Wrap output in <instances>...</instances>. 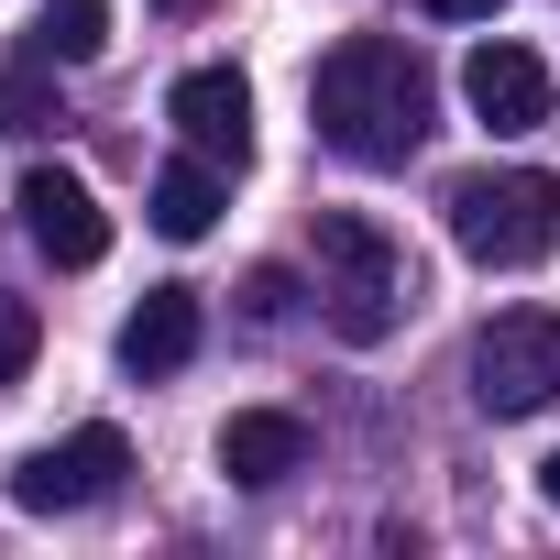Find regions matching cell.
<instances>
[{
  "label": "cell",
  "mask_w": 560,
  "mask_h": 560,
  "mask_svg": "<svg viewBox=\"0 0 560 560\" xmlns=\"http://www.w3.org/2000/svg\"><path fill=\"white\" fill-rule=\"evenodd\" d=\"M440 220H451V242H462L472 264H494V275L549 264V253H560V176H538V165H472V176H451Z\"/></svg>",
  "instance_id": "cell-2"
},
{
  "label": "cell",
  "mask_w": 560,
  "mask_h": 560,
  "mask_svg": "<svg viewBox=\"0 0 560 560\" xmlns=\"http://www.w3.org/2000/svg\"><path fill=\"white\" fill-rule=\"evenodd\" d=\"M23 231H34V253L45 264H67V275H89L100 253H110V220H100V198H89V176L78 165H23Z\"/></svg>",
  "instance_id": "cell-6"
},
{
  "label": "cell",
  "mask_w": 560,
  "mask_h": 560,
  "mask_svg": "<svg viewBox=\"0 0 560 560\" xmlns=\"http://www.w3.org/2000/svg\"><path fill=\"white\" fill-rule=\"evenodd\" d=\"M308 121H319V143L352 154V165H407V154L429 143V67H418L396 34H352V45L319 56Z\"/></svg>",
  "instance_id": "cell-1"
},
{
  "label": "cell",
  "mask_w": 560,
  "mask_h": 560,
  "mask_svg": "<svg viewBox=\"0 0 560 560\" xmlns=\"http://www.w3.org/2000/svg\"><path fill=\"white\" fill-rule=\"evenodd\" d=\"M45 352V319H34V298H0V385H23V363Z\"/></svg>",
  "instance_id": "cell-13"
},
{
  "label": "cell",
  "mask_w": 560,
  "mask_h": 560,
  "mask_svg": "<svg viewBox=\"0 0 560 560\" xmlns=\"http://www.w3.org/2000/svg\"><path fill=\"white\" fill-rule=\"evenodd\" d=\"M110 45V0H45V12H34V56L45 67H89Z\"/></svg>",
  "instance_id": "cell-12"
},
{
  "label": "cell",
  "mask_w": 560,
  "mask_h": 560,
  "mask_svg": "<svg viewBox=\"0 0 560 560\" xmlns=\"http://www.w3.org/2000/svg\"><path fill=\"white\" fill-rule=\"evenodd\" d=\"M538 494H549V505H560V451H549V462H538Z\"/></svg>",
  "instance_id": "cell-17"
},
{
  "label": "cell",
  "mask_w": 560,
  "mask_h": 560,
  "mask_svg": "<svg viewBox=\"0 0 560 560\" xmlns=\"http://www.w3.org/2000/svg\"><path fill=\"white\" fill-rule=\"evenodd\" d=\"M121 472H132V440H121L110 418H89V429L45 440V451L12 472V505H23V516H78V505H110Z\"/></svg>",
  "instance_id": "cell-5"
},
{
  "label": "cell",
  "mask_w": 560,
  "mask_h": 560,
  "mask_svg": "<svg viewBox=\"0 0 560 560\" xmlns=\"http://www.w3.org/2000/svg\"><path fill=\"white\" fill-rule=\"evenodd\" d=\"M298 462H308V429H298L287 407H242V418H220V472H231L242 494L287 483Z\"/></svg>",
  "instance_id": "cell-9"
},
{
  "label": "cell",
  "mask_w": 560,
  "mask_h": 560,
  "mask_svg": "<svg viewBox=\"0 0 560 560\" xmlns=\"http://www.w3.org/2000/svg\"><path fill=\"white\" fill-rule=\"evenodd\" d=\"M462 100H472L483 132H538L549 121V67L527 45H472L462 56Z\"/></svg>",
  "instance_id": "cell-8"
},
{
  "label": "cell",
  "mask_w": 560,
  "mask_h": 560,
  "mask_svg": "<svg viewBox=\"0 0 560 560\" xmlns=\"http://www.w3.org/2000/svg\"><path fill=\"white\" fill-rule=\"evenodd\" d=\"M154 12H209V0H154Z\"/></svg>",
  "instance_id": "cell-18"
},
{
  "label": "cell",
  "mask_w": 560,
  "mask_h": 560,
  "mask_svg": "<svg viewBox=\"0 0 560 560\" xmlns=\"http://www.w3.org/2000/svg\"><path fill=\"white\" fill-rule=\"evenodd\" d=\"M220 209H231V187H220V165H209V154H176V165L154 176V231H165V242H198Z\"/></svg>",
  "instance_id": "cell-11"
},
{
  "label": "cell",
  "mask_w": 560,
  "mask_h": 560,
  "mask_svg": "<svg viewBox=\"0 0 560 560\" xmlns=\"http://www.w3.org/2000/svg\"><path fill=\"white\" fill-rule=\"evenodd\" d=\"M0 121H23V132H56V121H45V56H23V67H12V89H0Z\"/></svg>",
  "instance_id": "cell-14"
},
{
  "label": "cell",
  "mask_w": 560,
  "mask_h": 560,
  "mask_svg": "<svg viewBox=\"0 0 560 560\" xmlns=\"http://www.w3.org/2000/svg\"><path fill=\"white\" fill-rule=\"evenodd\" d=\"M242 308H253V319H287V308H298V287H287L275 264H253V275H242Z\"/></svg>",
  "instance_id": "cell-15"
},
{
  "label": "cell",
  "mask_w": 560,
  "mask_h": 560,
  "mask_svg": "<svg viewBox=\"0 0 560 560\" xmlns=\"http://www.w3.org/2000/svg\"><path fill=\"white\" fill-rule=\"evenodd\" d=\"M429 12H440V23H494L505 0H429Z\"/></svg>",
  "instance_id": "cell-16"
},
{
  "label": "cell",
  "mask_w": 560,
  "mask_h": 560,
  "mask_svg": "<svg viewBox=\"0 0 560 560\" xmlns=\"http://www.w3.org/2000/svg\"><path fill=\"white\" fill-rule=\"evenodd\" d=\"M472 407L483 418H538L560 407V308H505L472 341Z\"/></svg>",
  "instance_id": "cell-4"
},
{
  "label": "cell",
  "mask_w": 560,
  "mask_h": 560,
  "mask_svg": "<svg viewBox=\"0 0 560 560\" xmlns=\"http://www.w3.org/2000/svg\"><path fill=\"white\" fill-rule=\"evenodd\" d=\"M319 298H330V330H341V341H385V330L407 319L418 275H407V253H396L385 220L319 209Z\"/></svg>",
  "instance_id": "cell-3"
},
{
  "label": "cell",
  "mask_w": 560,
  "mask_h": 560,
  "mask_svg": "<svg viewBox=\"0 0 560 560\" xmlns=\"http://www.w3.org/2000/svg\"><path fill=\"white\" fill-rule=\"evenodd\" d=\"M165 121L187 132V154L242 165V154H253V78H242V67H187V78L165 89Z\"/></svg>",
  "instance_id": "cell-7"
},
{
  "label": "cell",
  "mask_w": 560,
  "mask_h": 560,
  "mask_svg": "<svg viewBox=\"0 0 560 560\" xmlns=\"http://www.w3.org/2000/svg\"><path fill=\"white\" fill-rule=\"evenodd\" d=\"M187 352H198V298H187V287H143V308L121 319V374L154 385V374H176Z\"/></svg>",
  "instance_id": "cell-10"
}]
</instances>
